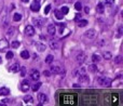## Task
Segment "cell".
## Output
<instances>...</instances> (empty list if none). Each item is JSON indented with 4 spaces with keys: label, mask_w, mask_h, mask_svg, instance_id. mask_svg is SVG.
<instances>
[{
    "label": "cell",
    "mask_w": 123,
    "mask_h": 106,
    "mask_svg": "<svg viewBox=\"0 0 123 106\" xmlns=\"http://www.w3.org/2000/svg\"><path fill=\"white\" fill-rule=\"evenodd\" d=\"M121 62H122V57L120 56V55H119V56H117V57L115 59V63H116V64H120Z\"/></svg>",
    "instance_id": "36"
},
{
    "label": "cell",
    "mask_w": 123,
    "mask_h": 106,
    "mask_svg": "<svg viewBox=\"0 0 123 106\" xmlns=\"http://www.w3.org/2000/svg\"><path fill=\"white\" fill-rule=\"evenodd\" d=\"M25 35L26 36H29V37L34 36L35 35V28L32 27L31 25H27L25 27Z\"/></svg>",
    "instance_id": "4"
},
{
    "label": "cell",
    "mask_w": 123,
    "mask_h": 106,
    "mask_svg": "<svg viewBox=\"0 0 123 106\" xmlns=\"http://www.w3.org/2000/svg\"><path fill=\"white\" fill-rule=\"evenodd\" d=\"M38 1H39V0H38Z\"/></svg>",
    "instance_id": "48"
},
{
    "label": "cell",
    "mask_w": 123,
    "mask_h": 106,
    "mask_svg": "<svg viewBox=\"0 0 123 106\" xmlns=\"http://www.w3.org/2000/svg\"><path fill=\"white\" fill-rule=\"evenodd\" d=\"M74 9H76L77 11H81V9H82V4H81V2H76L74 3Z\"/></svg>",
    "instance_id": "30"
},
{
    "label": "cell",
    "mask_w": 123,
    "mask_h": 106,
    "mask_svg": "<svg viewBox=\"0 0 123 106\" xmlns=\"http://www.w3.org/2000/svg\"><path fill=\"white\" fill-rule=\"evenodd\" d=\"M53 61H54V56L53 55H51V54L48 55L47 59H45V63H48V64H51Z\"/></svg>",
    "instance_id": "27"
},
{
    "label": "cell",
    "mask_w": 123,
    "mask_h": 106,
    "mask_svg": "<svg viewBox=\"0 0 123 106\" xmlns=\"http://www.w3.org/2000/svg\"><path fill=\"white\" fill-rule=\"evenodd\" d=\"M84 61H85V54H84V53H82V52H81L80 54H78V55H77V62H78V63L82 64Z\"/></svg>",
    "instance_id": "16"
},
{
    "label": "cell",
    "mask_w": 123,
    "mask_h": 106,
    "mask_svg": "<svg viewBox=\"0 0 123 106\" xmlns=\"http://www.w3.org/2000/svg\"><path fill=\"white\" fill-rule=\"evenodd\" d=\"M84 36L89 39H94L96 37V32L95 29H89L84 33Z\"/></svg>",
    "instance_id": "8"
},
{
    "label": "cell",
    "mask_w": 123,
    "mask_h": 106,
    "mask_svg": "<svg viewBox=\"0 0 123 106\" xmlns=\"http://www.w3.org/2000/svg\"><path fill=\"white\" fill-rule=\"evenodd\" d=\"M50 48H51L52 50H57L58 48H60V42H58V40L53 39V40L50 41Z\"/></svg>",
    "instance_id": "9"
},
{
    "label": "cell",
    "mask_w": 123,
    "mask_h": 106,
    "mask_svg": "<svg viewBox=\"0 0 123 106\" xmlns=\"http://www.w3.org/2000/svg\"><path fill=\"white\" fill-rule=\"evenodd\" d=\"M21 90L23 92H27L28 90H29V88H30V83H29V81L28 80H24L23 82L21 83Z\"/></svg>",
    "instance_id": "7"
},
{
    "label": "cell",
    "mask_w": 123,
    "mask_h": 106,
    "mask_svg": "<svg viewBox=\"0 0 123 106\" xmlns=\"http://www.w3.org/2000/svg\"><path fill=\"white\" fill-rule=\"evenodd\" d=\"M115 1H116V0H106V1H105V4H106L107 7L112 6V4L115 3Z\"/></svg>",
    "instance_id": "33"
},
{
    "label": "cell",
    "mask_w": 123,
    "mask_h": 106,
    "mask_svg": "<svg viewBox=\"0 0 123 106\" xmlns=\"http://www.w3.org/2000/svg\"><path fill=\"white\" fill-rule=\"evenodd\" d=\"M19 67H21V66H19L18 63H14V64H12V65H11L10 70L12 73H17L19 70Z\"/></svg>",
    "instance_id": "15"
},
{
    "label": "cell",
    "mask_w": 123,
    "mask_h": 106,
    "mask_svg": "<svg viewBox=\"0 0 123 106\" xmlns=\"http://www.w3.org/2000/svg\"><path fill=\"white\" fill-rule=\"evenodd\" d=\"M32 22H34L35 26H37V27H42L43 24H44V21L41 20V19H34Z\"/></svg>",
    "instance_id": "14"
},
{
    "label": "cell",
    "mask_w": 123,
    "mask_h": 106,
    "mask_svg": "<svg viewBox=\"0 0 123 106\" xmlns=\"http://www.w3.org/2000/svg\"><path fill=\"white\" fill-rule=\"evenodd\" d=\"M56 1H58V0H56Z\"/></svg>",
    "instance_id": "47"
},
{
    "label": "cell",
    "mask_w": 123,
    "mask_h": 106,
    "mask_svg": "<svg viewBox=\"0 0 123 106\" xmlns=\"http://www.w3.org/2000/svg\"><path fill=\"white\" fill-rule=\"evenodd\" d=\"M6 59L8 60H10V59H12L13 56H14V54H13V52H11V51H9V52H6Z\"/></svg>",
    "instance_id": "35"
},
{
    "label": "cell",
    "mask_w": 123,
    "mask_h": 106,
    "mask_svg": "<svg viewBox=\"0 0 123 106\" xmlns=\"http://www.w3.org/2000/svg\"><path fill=\"white\" fill-rule=\"evenodd\" d=\"M104 10H105V7H104V4L100 2V3H98L97 4V7H96V11H97V13H104Z\"/></svg>",
    "instance_id": "19"
},
{
    "label": "cell",
    "mask_w": 123,
    "mask_h": 106,
    "mask_svg": "<svg viewBox=\"0 0 123 106\" xmlns=\"http://www.w3.org/2000/svg\"><path fill=\"white\" fill-rule=\"evenodd\" d=\"M21 1H22V2H25V3H27V2L29 1V0H21Z\"/></svg>",
    "instance_id": "44"
},
{
    "label": "cell",
    "mask_w": 123,
    "mask_h": 106,
    "mask_svg": "<svg viewBox=\"0 0 123 106\" xmlns=\"http://www.w3.org/2000/svg\"><path fill=\"white\" fill-rule=\"evenodd\" d=\"M89 72H91V73H95V72H97V66L96 65H94V64H92V65H89Z\"/></svg>",
    "instance_id": "25"
},
{
    "label": "cell",
    "mask_w": 123,
    "mask_h": 106,
    "mask_svg": "<svg viewBox=\"0 0 123 106\" xmlns=\"http://www.w3.org/2000/svg\"><path fill=\"white\" fill-rule=\"evenodd\" d=\"M10 94V90L8 89V88H0V95H4V96H6V95H9Z\"/></svg>",
    "instance_id": "17"
},
{
    "label": "cell",
    "mask_w": 123,
    "mask_h": 106,
    "mask_svg": "<svg viewBox=\"0 0 123 106\" xmlns=\"http://www.w3.org/2000/svg\"><path fill=\"white\" fill-rule=\"evenodd\" d=\"M32 96L31 95H25L24 96V102H26V103H31L32 102Z\"/></svg>",
    "instance_id": "28"
},
{
    "label": "cell",
    "mask_w": 123,
    "mask_h": 106,
    "mask_svg": "<svg viewBox=\"0 0 123 106\" xmlns=\"http://www.w3.org/2000/svg\"><path fill=\"white\" fill-rule=\"evenodd\" d=\"M92 61H93L94 63H98V62L100 61V56L98 54H93L92 55Z\"/></svg>",
    "instance_id": "24"
},
{
    "label": "cell",
    "mask_w": 123,
    "mask_h": 106,
    "mask_svg": "<svg viewBox=\"0 0 123 106\" xmlns=\"http://www.w3.org/2000/svg\"><path fill=\"white\" fill-rule=\"evenodd\" d=\"M43 75H44L45 77H50V75H51V72H49V70H44V72H43Z\"/></svg>",
    "instance_id": "38"
},
{
    "label": "cell",
    "mask_w": 123,
    "mask_h": 106,
    "mask_svg": "<svg viewBox=\"0 0 123 106\" xmlns=\"http://www.w3.org/2000/svg\"><path fill=\"white\" fill-rule=\"evenodd\" d=\"M9 46H10V43H9L8 40H6V39H1L0 40V51H6V49L9 48Z\"/></svg>",
    "instance_id": "3"
},
{
    "label": "cell",
    "mask_w": 123,
    "mask_h": 106,
    "mask_svg": "<svg viewBox=\"0 0 123 106\" xmlns=\"http://www.w3.org/2000/svg\"><path fill=\"white\" fill-rule=\"evenodd\" d=\"M86 25H87V21H86V20H80V21L78 22V26H79V27H85Z\"/></svg>",
    "instance_id": "22"
},
{
    "label": "cell",
    "mask_w": 123,
    "mask_h": 106,
    "mask_svg": "<svg viewBox=\"0 0 123 106\" xmlns=\"http://www.w3.org/2000/svg\"><path fill=\"white\" fill-rule=\"evenodd\" d=\"M68 11H69V10H68L67 7H63V8H62V11H61V12L63 13V15H65V14H67V13H68Z\"/></svg>",
    "instance_id": "34"
},
{
    "label": "cell",
    "mask_w": 123,
    "mask_h": 106,
    "mask_svg": "<svg viewBox=\"0 0 123 106\" xmlns=\"http://www.w3.org/2000/svg\"><path fill=\"white\" fill-rule=\"evenodd\" d=\"M35 47H36L37 50L40 51V52H43L45 49H47V46H45L44 43H42V42H36L35 43Z\"/></svg>",
    "instance_id": "10"
},
{
    "label": "cell",
    "mask_w": 123,
    "mask_h": 106,
    "mask_svg": "<svg viewBox=\"0 0 123 106\" xmlns=\"http://www.w3.org/2000/svg\"><path fill=\"white\" fill-rule=\"evenodd\" d=\"M97 81L99 85L104 86V87H110V85H111V79L107 78V77H99L97 79Z\"/></svg>",
    "instance_id": "1"
},
{
    "label": "cell",
    "mask_w": 123,
    "mask_h": 106,
    "mask_svg": "<svg viewBox=\"0 0 123 106\" xmlns=\"http://www.w3.org/2000/svg\"><path fill=\"white\" fill-rule=\"evenodd\" d=\"M50 10H51V6L48 4V6L45 7V9H44V14H48V13L50 12Z\"/></svg>",
    "instance_id": "37"
},
{
    "label": "cell",
    "mask_w": 123,
    "mask_h": 106,
    "mask_svg": "<svg viewBox=\"0 0 123 106\" xmlns=\"http://www.w3.org/2000/svg\"><path fill=\"white\" fill-rule=\"evenodd\" d=\"M51 73L54 75H58L61 73H63V69L60 66H53V67H51Z\"/></svg>",
    "instance_id": "13"
},
{
    "label": "cell",
    "mask_w": 123,
    "mask_h": 106,
    "mask_svg": "<svg viewBox=\"0 0 123 106\" xmlns=\"http://www.w3.org/2000/svg\"><path fill=\"white\" fill-rule=\"evenodd\" d=\"M22 20V15L19 14V13H15L14 15H13V21L14 22H19Z\"/></svg>",
    "instance_id": "23"
},
{
    "label": "cell",
    "mask_w": 123,
    "mask_h": 106,
    "mask_svg": "<svg viewBox=\"0 0 123 106\" xmlns=\"http://www.w3.org/2000/svg\"><path fill=\"white\" fill-rule=\"evenodd\" d=\"M38 101L41 103V104H45V103L49 102V98H48V95H45L44 93H39L38 94Z\"/></svg>",
    "instance_id": "5"
},
{
    "label": "cell",
    "mask_w": 123,
    "mask_h": 106,
    "mask_svg": "<svg viewBox=\"0 0 123 106\" xmlns=\"http://www.w3.org/2000/svg\"><path fill=\"white\" fill-rule=\"evenodd\" d=\"M21 56H22V59H24V60L29 59V52L26 51V50H24V51L21 52Z\"/></svg>",
    "instance_id": "21"
},
{
    "label": "cell",
    "mask_w": 123,
    "mask_h": 106,
    "mask_svg": "<svg viewBox=\"0 0 123 106\" xmlns=\"http://www.w3.org/2000/svg\"><path fill=\"white\" fill-rule=\"evenodd\" d=\"M74 88H79V87H80V86H79V85H77V83H76V85H74Z\"/></svg>",
    "instance_id": "45"
},
{
    "label": "cell",
    "mask_w": 123,
    "mask_h": 106,
    "mask_svg": "<svg viewBox=\"0 0 123 106\" xmlns=\"http://www.w3.org/2000/svg\"><path fill=\"white\" fill-rule=\"evenodd\" d=\"M41 85H42V83H41V82H36V83H35V85L31 87V90H32V91H34V92H37L39 89H40Z\"/></svg>",
    "instance_id": "20"
},
{
    "label": "cell",
    "mask_w": 123,
    "mask_h": 106,
    "mask_svg": "<svg viewBox=\"0 0 123 106\" xmlns=\"http://www.w3.org/2000/svg\"><path fill=\"white\" fill-rule=\"evenodd\" d=\"M55 16H56V19H57V20H62L64 15H63V13H62L61 11L56 10V11H55Z\"/></svg>",
    "instance_id": "29"
},
{
    "label": "cell",
    "mask_w": 123,
    "mask_h": 106,
    "mask_svg": "<svg viewBox=\"0 0 123 106\" xmlns=\"http://www.w3.org/2000/svg\"><path fill=\"white\" fill-rule=\"evenodd\" d=\"M19 45H21V43H19V41H12V42H11V47L14 48V49L18 48V47H19Z\"/></svg>",
    "instance_id": "31"
},
{
    "label": "cell",
    "mask_w": 123,
    "mask_h": 106,
    "mask_svg": "<svg viewBox=\"0 0 123 106\" xmlns=\"http://www.w3.org/2000/svg\"><path fill=\"white\" fill-rule=\"evenodd\" d=\"M79 19H81V15H80V14H77V16H76V21H79Z\"/></svg>",
    "instance_id": "42"
},
{
    "label": "cell",
    "mask_w": 123,
    "mask_h": 106,
    "mask_svg": "<svg viewBox=\"0 0 123 106\" xmlns=\"http://www.w3.org/2000/svg\"><path fill=\"white\" fill-rule=\"evenodd\" d=\"M30 9H31V11H34V12H38V11L40 10V2H39L38 0L32 1L31 4H30Z\"/></svg>",
    "instance_id": "2"
},
{
    "label": "cell",
    "mask_w": 123,
    "mask_h": 106,
    "mask_svg": "<svg viewBox=\"0 0 123 106\" xmlns=\"http://www.w3.org/2000/svg\"><path fill=\"white\" fill-rule=\"evenodd\" d=\"M103 57H104L105 60H111L112 59V55H111L110 52H104L103 53Z\"/></svg>",
    "instance_id": "26"
},
{
    "label": "cell",
    "mask_w": 123,
    "mask_h": 106,
    "mask_svg": "<svg viewBox=\"0 0 123 106\" xmlns=\"http://www.w3.org/2000/svg\"><path fill=\"white\" fill-rule=\"evenodd\" d=\"M48 33H49V35H51V36H54L56 33V27L54 24H50L49 26H48Z\"/></svg>",
    "instance_id": "11"
},
{
    "label": "cell",
    "mask_w": 123,
    "mask_h": 106,
    "mask_svg": "<svg viewBox=\"0 0 123 106\" xmlns=\"http://www.w3.org/2000/svg\"><path fill=\"white\" fill-rule=\"evenodd\" d=\"M89 12H90V8L86 7V8H85V13H89Z\"/></svg>",
    "instance_id": "43"
},
{
    "label": "cell",
    "mask_w": 123,
    "mask_h": 106,
    "mask_svg": "<svg viewBox=\"0 0 123 106\" xmlns=\"http://www.w3.org/2000/svg\"><path fill=\"white\" fill-rule=\"evenodd\" d=\"M2 9H3V0H0V12L2 11Z\"/></svg>",
    "instance_id": "40"
},
{
    "label": "cell",
    "mask_w": 123,
    "mask_h": 106,
    "mask_svg": "<svg viewBox=\"0 0 123 106\" xmlns=\"http://www.w3.org/2000/svg\"><path fill=\"white\" fill-rule=\"evenodd\" d=\"M0 63H1V57H0Z\"/></svg>",
    "instance_id": "46"
},
{
    "label": "cell",
    "mask_w": 123,
    "mask_h": 106,
    "mask_svg": "<svg viewBox=\"0 0 123 106\" xmlns=\"http://www.w3.org/2000/svg\"><path fill=\"white\" fill-rule=\"evenodd\" d=\"M13 32H14V28H11V29L8 32V36H12V35H13Z\"/></svg>",
    "instance_id": "39"
},
{
    "label": "cell",
    "mask_w": 123,
    "mask_h": 106,
    "mask_svg": "<svg viewBox=\"0 0 123 106\" xmlns=\"http://www.w3.org/2000/svg\"><path fill=\"white\" fill-rule=\"evenodd\" d=\"M30 78H31L32 80H35V81L39 80V78H40V73H39V70L32 69L31 72H30Z\"/></svg>",
    "instance_id": "6"
},
{
    "label": "cell",
    "mask_w": 123,
    "mask_h": 106,
    "mask_svg": "<svg viewBox=\"0 0 123 106\" xmlns=\"http://www.w3.org/2000/svg\"><path fill=\"white\" fill-rule=\"evenodd\" d=\"M122 35V27H120L119 28V34H118V37H120Z\"/></svg>",
    "instance_id": "41"
},
{
    "label": "cell",
    "mask_w": 123,
    "mask_h": 106,
    "mask_svg": "<svg viewBox=\"0 0 123 106\" xmlns=\"http://www.w3.org/2000/svg\"><path fill=\"white\" fill-rule=\"evenodd\" d=\"M78 79L80 82H85V81H89V76H86V74H82L78 76Z\"/></svg>",
    "instance_id": "18"
},
{
    "label": "cell",
    "mask_w": 123,
    "mask_h": 106,
    "mask_svg": "<svg viewBox=\"0 0 123 106\" xmlns=\"http://www.w3.org/2000/svg\"><path fill=\"white\" fill-rule=\"evenodd\" d=\"M85 72H86V69H85L84 67H79L78 69H76L74 72V77H78V76H80V75H82V74H85Z\"/></svg>",
    "instance_id": "12"
},
{
    "label": "cell",
    "mask_w": 123,
    "mask_h": 106,
    "mask_svg": "<svg viewBox=\"0 0 123 106\" xmlns=\"http://www.w3.org/2000/svg\"><path fill=\"white\" fill-rule=\"evenodd\" d=\"M19 70H21V76L25 77L26 76V68L23 66V67H19Z\"/></svg>",
    "instance_id": "32"
}]
</instances>
